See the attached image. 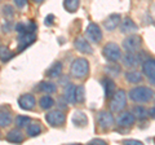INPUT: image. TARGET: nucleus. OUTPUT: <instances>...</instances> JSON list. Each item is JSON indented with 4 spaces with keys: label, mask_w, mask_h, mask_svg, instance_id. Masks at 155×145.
<instances>
[{
    "label": "nucleus",
    "mask_w": 155,
    "mask_h": 145,
    "mask_svg": "<svg viewBox=\"0 0 155 145\" xmlns=\"http://www.w3.org/2000/svg\"><path fill=\"white\" fill-rule=\"evenodd\" d=\"M36 89L41 93H47V95H52L57 92V86L52 82H40L39 86L36 87Z\"/></svg>",
    "instance_id": "dca6fc26"
},
{
    "label": "nucleus",
    "mask_w": 155,
    "mask_h": 145,
    "mask_svg": "<svg viewBox=\"0 0 155 145\" xmlns=\"http://www.w3.org/2000/svg\"><path fill=\"white\" fill-rule=\"evenodd\" d=\"M97 120H98V126L101 127V130H104V131H107L110 130L111 127L114 126V117L113 114L109 113V112H100L98 117H97Z\"/></svg>",
    "instance_id": "6e6552de"
},
{
    "label": "nucleus",
    "mask_w": 155,
    "mask_h": 145,
    "mask_svg": "<svg viewBox=\"0 0 155 145\" xmlns=\"http://www.w3.org/2000/svg\"><path fill=\"white\" fill-rule=\"evenodd\" d=\"M125 79H127L128 83H132V84H138L141 83L142 79H143V75L138 71H127L125 72Z\"/></svg>",
    "instance_id": "4be33fe9"
},
{
    "label": "nucleus",
    "mask_w": 155,
    "mask_h": 145,
    "mask_svg": "<svg viewBox=\"0 0 155 145\" xmlns=\"http://www.w3.org/2000/svg\"><path fill=\"white\" fill-rule=\"evenodd\" d=\"M16 31L19 32V34L26 32V25H23V23H17L16 25Z\"/></svg>",
    "instance_id": "f704fd0d"
},
{
    "label": "nucleus",
    "mask_w": 155,
    "mask_h": 145,
    "mask_svg": "<svg viewBox=\"0 0 155 145\" xmlns=\"http://www.w3.org/2000/svg\"><path fill=\"white\" fill-rule=\"evenodd\" d=\"M27 135L30 137H36L41 133V126L39 124V122H30L27 126Z\"/></svg>",
    "instance_id": "b1692460"
},
{
    "label": "nucleus",
    "mask_w": 155,
    "mask_h": 145,
    "mask_svg": "<svg viewBox=\"0 0 155 145\" xmlns=\"http://www.w3.org/2000/svg\"><path fill=\"white\" fill-rule=\"evenodd\" d=\"M154 96V91L149 87H145V86H138V87H134L129 91V99L134 101V103H149L150 100L153 99Z\"/></svg>",
    "instance_id": "f257e3e1"
},
{
    "label": "nucleus",
    "mask_w": 155,
    "mask_h": 145,
    "mask_svg": "<svg viewBox=\"0 0 155 145\" xmlns=\"http://www.w3.org/2000/svg\"><path fill=\"white\" fill-rule=\"evenodd\" d=\"M74 47L80 53H85V55H92V53H93V49H92L89 42L85 40L84 38H76L74 42Z\"/></svg>",
    "instance_id": "4468645a"
},
{
    "label": "nucleus",
    "mask_w": 155,
    "mask_h": 145,
    "mask_svg": "<svg viewBox=\"0 0 155 145\" xmlns=\"http://www.w3.org/2000/svg\"><path fill=\"white\" fill-rule=\"evenodd\" d=\"M85 35H87V39L88 42L92 43H100L102 40V31H101L100 26L97 23H89L85 29Z\"/></svg>",
    "instance_id": "0eeeda50"
},
{
    "label": "nucleus",
    "mask_w": 155,
    "mask_h": 145,
    "mask_svg": "<svg viewBox=\"0 0 155 145\" xmlns=\"http://www.w3.org/2000/svg\"><path fill=\"white\" fill-rule=\"evenodd\" d=\"M39 105H40V108L43 110H49L52 106L54 105V100H53L49 95H45L39 100Z\"/></svg>",
    "instance_id": "393cba45"
},
{
    "label": "nucleus",
    "mask_w": 155,
    "mask_h": 145,
    "mask_svg": "<svg viewBox=\"0 0 155 145\" xmlns=\"http://www.w3.org/2000/svg\"><path fill=\"white\" fill-rule=\"evenodd\" d=\"M127 105V95L125 91L119 89L115 91V93L111 96V103H110V110L113 113H120Z\"/></svg>",
    "instance_id": "7ed1b4c3"
},
{
    "label": "nucleus",
    "mask_w": 155,
    "mask_h": 145,
    "mask_svg": "<svg viewBox=\"0 0 155 145\" xmlns=\"http://www.w3.org/2000/svg\"><path fill=\"white\" fill-rule=\"evenodd\" d=\"M30 122H31V119L28 117H26V115H18V117H16V126L18 128L27 127Z\"/></svg>",
    "instance_id": "7c9ffc66"
},
{
    "label": "nucleus",
    "mask_w": 155,
    "mask_h": 145,
    "mask_svg": "<svg viewBox=\"0 0 155 145\" xmlns=\"http://www.w3.org/2000/svg\"><path fill=\"white\" fill-rule=\"evenodd\" d=\"M36 104V99L34 97V95L31 93H25L18 99V105L19 108L23 110H31L34 109V106Z\"/></svg>",
    "instance_id": "9d476101"
},
{
    "label": "nucleus",
    "mask_w": 155,
    "mask_h": 145,
    "mask_svg": "<svg viewBox=\"0 0 155 145\" xmlns=\"http://www.w3.org/2000/svg\"><path fill=\"white\" fill-rule=\"evenodd\" d=\"M123 64L127 67H134L140 64V57L136 53H128L123 57Z\"/></svg>",
    "instance_id": "412c9836"
},
{
    "label": "nucleus",
    "mask_w": 155,
    "mask_h": 145,
    "mask_svg": "<svg viewBox=\"0 0 155 145\" xmlns=\"http://www.w3.org/2000/svg\"><path fill=\"white\" fill-rule=\"evenodd\" d=\"M25 136H23V133L19 131V130H11L8 133H7V140L9 143H14V144H18V143H22Z\"/></svg>",
    "instance_id": "6ab92c4d"
},
{
    "label": "nucleus",
    "mask_w": 155,
    "mask_h": 145,
    "mask_svg": "<svg viewBox=\"0 0 155 145\" xmlns=\"http://www.w3.org/2000/svg\"><path fill=\"white\" fill-rule=\"evenodd\" d=\"M61 74H62V64L60 61L54 62V64L47 70V75L49 76V78H58V76H61Z\"/></svg>",
    "instance_id": "5701e85b"
},
{
    "label": "nucleus",
    "mask_w": 155,
    "mask_h": 145,
    "mask_svg": "<svg viewBox=\"0 0 155 145\" xmlns=\"http://www.w3.org/2000/svg\"><path fill=\"white\" fill-rule=\"evenodd\" d=\"M0 139H2V132H0Z\"/></svg>",
    "instance_id": "37998d69"
},
{
    "label": "nucleus",
    "mask_w": 155,
    "mask_h": 145,
    "mask_svg": "<svg viewBox=\"0 0 155 145\" xmlns=\"http://www.w3.org/2000/svg\"><path fill=\"white\" fill-rule=\"evenodd\" d=\"M45 120L51 127H62L66 122V115L61 110H52L45 114Z\"/></svg>",
    "instance_id": "39448f33"
},
{
    "label": "nucleus",
    "mask_w": 155,
    "mask_h": 145,
    "mask_svg": "<svg viewBox=\"0 0 155 145\" xmlns=\"http://www.w3.org/2000/svg\"><path fill=\"white\" fill-rule=\"evenodd\" d=\"M137 30H138L137 25H136L134 21L129 17H125L122 21V23H120V31H122L123 34H133Z\"/></svg>",
    "instance_id": "2eb2a0df"
},
{
    "label": "nucleus",
    "mask_w": 155,
    "mask_h": 145,
    "mask_svg": "<svg viewBox=\"0 0 155 145\" xmlns=\"http://www.w3.org/2000/svg\"><path fill=\"white\" fill-rule=\"evenodd\" d=\"M79 4H80V0H64V7L70 13L76 12L78 8H79Z\"/></svg>",
    "instance_id": "bb28decb"
},
{
    "label": "nucleus",
    "mask_w": 155,
    "mask_h": 145,
    "mask_svg": "<svg viewBox=\"0 0 155 145\" xmlns=\"http://www.w3.org/2000/svg\"><path fill=\"white\" fill-rule=\"evenodd\" d=\"M36 36L34 32H23L21 34L18 39V51H23L25 48H27L28 46H31L34 42H35Z\"/></svg>",
    "instance_id": "9b49d317"
},
{
    "label": "nucleus",
    "mask_w": 155,
    "mask_h": 145,
    "mask_svg": "<svg viewBox=\"0 0 155 145\" xmlns=\"http://www.w3.org/2000/svg\"><path fill=\"white\" fill-rule=\"evenodd\" d=\"M142 46V39L138 35H129L123 40V48L128 53H137L141 49Z\"/></svg>",
    "instance_id": "423d86ee"
},
{
    "label": "nucleus",
    "mask_w": 155,
    "mask_h": 145,
    "mask_svg": "<svg viewBox=\"0 0 155 145\" xmlns=\"http://www.w3.org/2000/svg\"><path fill=\"white\" fill-rule=\"evenodd\" d=\"M13 56V52L9 51L5 46H0V60L3 62H8Z\"/></svg>",
    "instance_id": "cd10ccee"
},
{
    "label": "nucleus",
    "mask_w": 155,
    "mask_h": 145,
    "mask_svg": "<svg viewBox=\"0 0 155 145\" xmlns=\"http://www.w3.org/2000/svg\"><path fill=\"white\" fill-rule=\"evenodd\" d=\"M14 4H16V7L18 8H23L27 4V0H13Z\"/></svg>",
    "instance_id": "e433bc0d"
},
{
    "label": "nucleus",
    "mask_w": 155,
    "mask_h": 145,
    "mask_svg": "<svg viewBox=\"0 0 155 145\" xmlns=\"http://www.w3.org/2000/svg\"><path fill=\"white\" fill-rule=\"evenodd\" d=\"M120 21H122V20H120V14H118V13L110 14V16L104 21V27H105V30H107V31H114L115 29L119 26Z\"/></svg>",
    "instance_id": "ddd939ff"
},
{
    "label": "nucleus",
    "mask_w": 155,
    "mask_h": 145,
    "mask_svg": "<svg viewBox=\"0 0 155 145\" xmlns=\"http://www.w3.org/2000/svg\"><path fill=\"white\" fill-rule=\"evenodd\" d=\"M133 114L136 118H138L140 120H143L149 117V110L146 108H143V106H134Z\"/></svg>",
    "instance_id": "a878e982"
},
{
    "label": "nucleus",
    "mask_w": 155,
    "mask_h": 145,
    "mask_svg": "<svg viewBox=\"0 0 155 145\" xmlns=\"http://www.w3.org/2000/svg\"><path fill=\"white\" fill-rule=\"evenodd\" d=\"M142 71L143 75L150 80V83L155 84V60L147 59L142 64Z\"/></svg>",
    "instance_id": "1a4fd4ad"
},
{
    "label": "nucleus",
    "mask_w": 155,
    "mask_h": 145,
    "mask_svg": "<svg viewBox=\"0 0 155 145\" xmlns=\"http://www.w3.org/2000/svg\"><path fill=\"white\" fill-rule=\"evenodd\" d=\"M105 71L109 74V76H113V78H115V76H119L120 74V66L119 65H109V66H106L105 67Z\"/></svg>",
    "instance_id": "c756f323"
},
{
    "label": "nucleus",
    "mask_w": 155,
    "mask_h": 145,
    "mask_svg": "<svg viewBox=\"0 0 155 145\" xmlns=\"http://www.w3.org/2000/svg\"><path fill=\"white\" fill-rule=\"evenodd\" d=\"M123 144H125V145H141L142 143L141 141H138V140H124L123 141Z\"/></svg>",
    "instance_id": "4c0bfd02"
},
{
    "label": "nucleus",
    "mask_w": 155,
    "mask_h": 145,
    "mask_svg": "<svg viewBox=\"0 0 155 145\" xmlns=\"http://www.w3.org/2000/svg\"><path fill=\"white\" fill-rule=\"evenodd\" d=\"M36 30V25L34 22H30L28 25L26 26V32H34Z\"/></svg>",
    "instance_id": "c9c22d12"
},
{
    "label": "nucleus",
    "mask_w": 155,
    "mask_h": 145,
    "mask_svg": "<svg viewBox=\"0 0 155 145\" xmlns=\"http://www.w3.org/2000/svg\"><path fill=\"white\" fill-rule=\"evenodd\" d=\"M13 13H14V11H13V8L11 5H4L3 7V14L4 16L11 17V16H13Z\"/></svg>",
    "instance_id": "473e14b6"
},
{
    "label": "nucleus",
    "mask_w": 155,
    "mask_h": 145,
    "mask_svg": "<svg viewBox=\"0 0 155 145\" xmlns=\"http://www.w3.org/2000/svg\"><path fill=\"white\" fill-rule=\"evenodd\" d=\"M72 122L76 127H85L87 124H88V118H87V115L83 113V112H75L74 115H72Z\"/></svg>",
    "instance_id": "a211bd4d"
},
{
    "label": "nucleus",
    "mask_w": 155,
    "mask_h": 145,
    "mask_svg": "<svg viewBox=\"0 0 155 145\" xmlns=\"http://www.w3.org/2000/svg\"><path fill=\"white\" fill-rule=\"evenodd\" d=\"M136 122V117L133 113H129V112H125L123 114H120V117L118 118V126L119 127H123V128H129L132 127Z\"/></svg>",
    "instance_id": "f8f14e48"
},
{
    "label": "nucleus",
    "mask_w": 155,
    "mask_h": 145,
    "mask_svg": "<svg viewBox=\"0 0 155 145\" xmlns=\"http://www.w3.org/2000/svg\"><path fill=\"white\" fill-rule=\"evenodd\" d=\"M3 31H4V32H9V31H11V23L8 22L7 25H4V26H3Z\"/></svg>",
    "instance_id": "ea45409f"
},
{
    "label": "nucleus",
    "mask_w": 155,
    "mask_h": 145,
    "mask_svg": "<svg viewBox=\"0 0 155 145\" xmlns=\"http://www.w3.org/2000/svg\"><path fill=\"white\" fill-rule=\"evenodd\" d=\"M12 123V115L8 112H0V127H8Z\"/></svg>",
    "instance_id": "c85d7f7f"
},
{
    "label": "nucleus",
    "mask_w": 155,
    "mask_h": 145,
    "mask_svg": "<svg viewBox=\"0 0 155 145\" xmlns=\"http://www.w3.org/2000/svg\"><path fill=\"white\" fill-rule=\"evenodd\" d=\"M44 23L47 26H52L53 23H54V16H53V14H48V16L45 17Z\"/></svg>",
    "instance_id": "72a5a7b5"
},
{
    "label": "nucleus",
    "mask_w": 155,
    "mask_h": 145,
    "mask_svg": "<svg viewBox=\"0 0 155 145\" xmlns=\"http://www.w3.org/2000/svg\"><path fill=\"white\" fill-rule=\"evenodd\" d=\"M84 87L83 86H79L76 87V103L78 104H83L84 101V96H85V92H84Z\"/></svg>",
    "instance_id": "2f4dec72"
},
{
    "label": "nucleus",
    "mask_w": 155,
    "mask_h": 145,
    "mask_svg": "<svg viewBox=\"0 0 155 145\" xmlns=\"http://www.w3.org/2000/svg\"><path fill=\"white\" fill-rule=\"evenodd\" d=\"M71 76H74L76 79H81L84 76L88 75L89 72V64L85 59H76L74 60V62L71 64Z\"/></svg>",
    "instance_id": "f03ea898"
},
{
    "label": "nucleus",
    "mask_w": 155,
    "mask_h": 145,
    "mask_svg": "<svg viewBox=\"0 0 155 145\" xmlns=\"http://www.w3.org/2000/svg\"><path fill=\"white\" fill-rule=\"evenodd\" d=\"M102 53H104L105 59L111 62H116L122 59V51H120L119 46L115 44V43H107L104 47Z\"/></svg>",
    "instance_id": "20e7f679"
},
{
    "label": "nucleus",
    "mask_w": 155,
    "mask_h": 145,
    "mask_svg": "<svg viewBox=\"0 0 155 145\" xmlns=\"http://www.w3.org/2000/svg\"><path fill=\"white\" fill-rule=\"evenodd\" d=\"M34 2H35V3H43L44 0H34Z\"/></svg>",
    "instance_id": "79ce46f5"
},
{
    "label": "nucleus",
    "mask_w": 155,
    "mask_h": 145,
    "mask_svg": "<svg viewBox=\"0 0 155 145\" xmlns=\"http://www.w3.org/2000/svg\"><path fill=\"white\" fill-rule=\"evenodd\" d=\"M65 100L67 101L69 104H75L76 103V87L69 84L65 88V95H64Z\"/></svg>",
    "instance_id": "aec40b11"
},
{
    "label": "nucleus",
    "mask_w": 155,
    "mask_h": 145,
    "mask_svg": "<svg viewBox=\"0 0 155 145\" xmlns=\"http://www.w3.org/2000/svg\"><path fill=\"white\" fill-rule=\"evenodd\" d=\"M149 117H151V118L155 119V108H151L149 110Z\"/></svg>",
    "instance_id": "a19ab883"
},
{
    "label": "nucleus",
    "mask_w": 155,
    "mask_h": 145,
    "mask_svg": "<svg viewBox=\"0 0 155 145\" xmlns=\"http://www.w3.org/2000/svg\"><path fill=\"white\" fill-rule=\"evenodd\" d=\"M101 82H102V86H104V89H105V96L106 97H111L116 91L115 83L110 78H104Z\"/></svg>",
    "instance_id": "f3484780"
},
{
    "label": "nucleus",
    "mask_w": 155,
    "mask_h": 145,
    "mask_svg": "<svg viewBox=\"0 0 155 145\" xmlns=\"http://www.w3.org/2000/svg\"><path fill=\"white\" fill-rule=\"evenodd\" d=\"M91 145H94V144H100V145H105L106 143L104 141V140H101V139H94V140H91L89 141Z\"/></svg>",
    "instance_id": "58836bf2"
}]
</instances>
